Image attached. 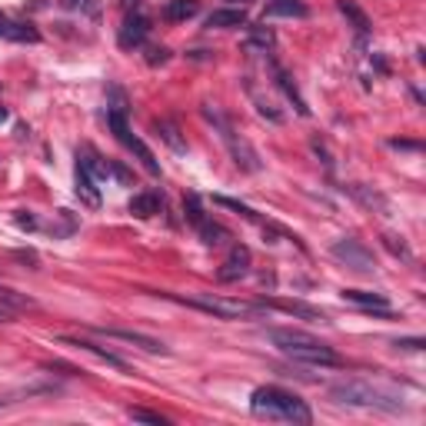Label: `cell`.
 <instances>
[{"mask_svg":"<svg viewBox=\"0 0 426 426\" xmlns=\"http://www.w3.org/2000/svg\"><path fill=\"white\" fill-rule=\"evenodd\" d=\"M306 3L300 0H270L267 3V17H306Z\"/></svg>","mask_w":426,"mask_h":426,"instance_id":"d4e9b609","label":"cell"},{"mask_svg":"<svg viewBox=\"0 0 426 426\" xmlns=\"http://www.w3.org/2000/svg\"><path fill=\"white\" fill-rule=\"evenodd\" d=\"M147 34H150V17H147V14H140V10L133 7V10H127L124 24H120L117 44H120L124 51H133V47H140V44L147 40Z\"/></svg>","mask_w":426,"mask_h":426,"instance_id":"ba28073f","label":"cell"},{"mask_svg":"<svg viewBox=\"0 0 426 426\" xmlns=\"http://www.w3.org/2000/svg\"><path fill=\"white\" fill-rule=\"evenodd\" d=\"M107 127L114 130V137L124 144L127 150H133L137 153V160L144 163V170L150 176H160V163H157V157H153V150L140 140V137H133L130 133V127H127V114H114V110H107Z\"/></svg>","mask_w":426,"mask_h":426,"instance_id":"8992f818","label":"cell"},{"mask_svg":"<svg viewBox=\"0 0 426 426\" xmlns=\"http://www.w3.org/2000/svg\"><path fill=\"white\" fill-rule=\"evenodd\" d=\"M14 256H17V260H27V263H37V253H30V250H17Z\"/></svg>","mask_w":426,"mask_h":426,"instance_id":"f35d334b","label":"cell"},{"mask_svg":"<svg viewBox=\"0 0 426 426\" xmlns=\"http://www.w3.org/2000/svg\"><path fill=\"white\" fill-rule=\"evenodd\" d=\"M197 14H200V0H167V7H163V21H170V24H183Z\"/></svg>","mask_w":426,"mask_h":426,"instance_id":"d6986e66","label":"cell"},{"mask_svg":"<svg viewBox=\"0 0 426 426\" xmlns=\"http://www.w3.org/2000/svg\"><path fill=\"white\" fill-rule=\"evenodd\" d=\"M107 94H110V101H114L110 110H114V114H127V94L124 90H120V87H110Z\"/></svg>","mask_w":426,"mask_h":426,"instance_id":"836d02e7","label":"cell"},{"mask_svg":"<svg viewBox=\"0 0 426 426\" xmlns=\"http://www.w3.org/2000/svg\"><path fill=\"white\" fill-rule=\"evenodd\" d=\"M153 130H157V137L174 153H187V140L180 137V127H176L174 120H153Z\"/></svg>","mask_w":426,"mask_h":426,"instance_id":"44dd1931","label":"cell"},{"mask_svg":"<svg viewBox=\"0 0 426 426\" xmlns=\"http://www.w3.org/2000/svg\"><path fill=\"white\" fill-rule=\"evenodd\" d=\"M160 207H163V197L157 194V190H144V194H133L130 197V213L133 217H140V220H150L160 213Z\"/></svg>","mask_w":426,"mask_h":426,"instance_id":"5bb4252c","label":"cell"},{"mask_svg":"<svg viewBox=\"0 0 426 426\" xmlns=\"http://www.w3.org/2000/svg\"><path fill=\"white\" fill-rule=\"evenodd\" d=\"M17 226H21V230H37V217H34V213H27V210H21V213H17Z\"/></svg>","mask_w":426,"mask_h":426,"instance_id":"d590c367","label":"cell"},{"mask_svg":"<svg viewBox=\"0 0 426 426\" xmlns=\"http://www.w3.org/2000/svg\"><path fill=\"white\" fill-rule=\"evenodd\" d=\"M383 247H386V250L393 253V256H400V260H406V263L413 260V250L406 247V240H403V237H397V233H383Z\"/></svg>","mask_w":426,"mask_h":426,"instance_id":"83f0119b","label":"cell"},{"mask_svg":"<svg viewBox=\"0 0 426 426\" xmlns=\"http://www.w3.org/2000/svg\"><path fill=\"white\" fill-rule=\"evenodd\" d=\"M183 217L190 220L194 226H200L203 220H207V213H203V203H200V197L197 194H187L183 197Z\"/></svg>","mask_w":426,"mask_h":426,"instance_id":"4316f807","label":"cell"},{"mask_svg":"<svg viewBox=\"0 0 426 426\" xmlns=\"http://www.w3.org/2000/svg\"><path fill=\"white\" fill-rule=\"evenodd\" d=\"M167 300L183 303L190 310H203L217 320H240V317H260L267 306L263 303H243V300H230V297H213V293H200V297H176V293H160Z\"/></svg>","mask_w":426,"mask_h":426,"instance_id":"5b68a950","label":"cell"},{"mask_svg":"<svg viewBox=\"0 0 426 426\" xmlns=\"http://www.w3.org/2000/svg\"><path fill=\"white\" fill-rule=\"evenodd\" d=\"M390 147H397V150H420L416 140H390Z\"/></svg>","mask_w":426,"mask_h":426,"instance_id":"74e56055","label":"cell"},{"mask_svg":"<svg viewBox=\"0 0 426 426\" xmlns=\"http://www.w3.org/2000/svg\"><path fill=\"white\" fill-rule=\"evenodd\" d=\"M200 114L207 117V124H213L220 130V140L226 144V150H230V160L240 167V170H247V174H256V170H263V163H260V153L253 150V144L247 137H240L230 120H226L224 114H220V107H213V103H203Z\"/></svg>","mask_w":426,"mask_h":426,"instance_id":"3957f363","label":"cell"},{"mask_svg":"<svg viewBox=\"0 0 426 426\" xmlns=\"http://www.w3.org/2000/svg\"><path fill=\"white\" fill-rule=\"evenodd\" d=\"M393 347H397V350H423L426 347V340L423 336H403V340H393Z\"/></svg>","mask_w":426,"mask_h":426,"instance_id":"1f68e13d","label":"cell"},{"mask_svg":"<svg viewBox=\"0 0 426 426\" xmlns=\"http://www.w3.org/2000/svg\"><path fill=\"white\" fill-rule=\"evenodd\" d=\"M253 101H256V114H260V117H267L270 124H283V114H280L270 101H263V97H256V94H253Z\"/></svg>","mask_w":426,"mask_h":426,"instance_id":"4dcf8cb0","label":"cell"},{"mask_svg":"<svg viewBox=\"0 0 426 426\" xmlns=\"http://www.w3.org/2000/svg\"><path fill=\"white\" fill-rule=\"evenodd\" d=\"M77 163H80V167H83V170H87L90 176H94L97 183L110 176V160H103V157L94 150V147H80V150H77Z\"/></svg>","mask_w":426,"mask_h":426,"instance_id":"9a60e30c","label":"cell"},{"mask_svg":"<svg viewBox=\"0 0 426 426\" xmlns=\"http://www.w3.org/2000/svg\"><path fill=\"white\" fill-rule=\"evenodd\" d=\"M60 7H64V10H80V7H87V10L97 17V0H60Z\"/></svg>","mask_w":426,"mask_h":426,"instance_id":"e575fe53","label":"cell"},{"mask_svg":"<svg viewBox=\"0 0 426 426\" xmlns=\"http://www.w3.org/2000/svg\"><path fill=\"white\" fill-rule=\"evenodd\" d=\"M250 263H253L250 247H243V243H233V247H230V253H226L224 267L217 270V280H220V283H237V280H243V276L250 274Z\"/></svg>","mask_w":426,"mask_h":426,"instance_id":"9c48e42d","label":"cell"},{"mask_svg":"<svg viewBox=\"0 0 426 426\" xmlns=\"http://www.w3.org/2000/svg\"><path fill=\"white\" fill-rule=\"evenodd\" d=\"M330 253H333V260H340V263H343L347 270H353V274H373L376 270L373 253L367 250L360 240H353V237L336 240V243L330 247Z\"/></svg>","mask_w":426,"mask_h":426,"instance_id":"52a82bcc","label":"cell"},{"mask_svg":"<svg viewBox=\"0 0 426 426\" xmlns=\"http://www.w3.org/2000/svg\"><path fill=\"white\" fill-rule=\"evenodd\" d=\"M330 393H333L336 403H347V406H373V410H386V413H400L403 410V403L393 393L373 386L370 380H340V383H333Z\"/></svg>","mask_w":426,"mask_h":426,"instance_id":"277c9868","label":"cell"},{"mask_svg":"<svg viewBox=\"0 0 426 426\" xmlns=\"http://www.w3.org/2000/svg\"><path fill=\"white\" fill-rule=\"evenodd\" d=\"M0 37H3V40H17V44H37V40H40L37 27L10 21V17H3V14H0Z\"/></svg>","mask_w":426,"mask_h":426,"instance_id":"8fae6325","label":"cell"},{"mask_svg":"<svg viewBox=\"0 0 426 426\" xmlns=\"http://www.w3.org/2000/svg\"><path fill=\"white\" fill-rule=\"evenodd\" d=\"M120 3H124L127 10H133V7H137V0H120Z\"/></svg>","mask_w":426,"mask_h":426,"instance_id":"60d3db41","label":"cell"},{"mask_svg":"<svg viewBox=\"0 0 426 426\" xmlns=\"http://www.w3.org/2000/svg\"><path fill=\"white\" fill-rule=\"evenodd\" d=\"M213 203H217V207H226V210H233V213H240V217H247V220H256V213H253L250 207L240 203V200H233V197H220V194H217Z\"/></svg>","mask_w":426,"mask_h":426,"instance_id":"f546056e","label":"cell"},{"mask_svg":"<svg viewBox=\"0 0 426 426\" xmlns=\"http://www.w3.org/2000/svg\"><path fill=\"white\" fill-rule=\"evenodd\" d=\"M64 343H67V347H80V350L94 353V356H101L103 363H110V367H117V370H127V360H120L117 353L103 350V347H97V343H90V340H64Z\"/></svg>","mask_w":426,"mask_h":426,"instance_id":"484cf974","label":"cell"},{"mask_svg":"<svg viewBox=\"0 0 426 426\" xmlns=\"http://www.w3.org/2000/svg\"><path fill=\"white\" fill-rule=\"evenodd\" d=\"M94 333H101V336H110V340H124V343H133V347H140V350L147 353H160V356H167V347L160 343V340H153L147 333H137V330H117V326H97Z\"/></svg>","mask_w":426,"mask_h":426,"instance_id":"30bf717a","label":"cell"},{"mask_svg":"<svg viewBox=\"0 0 426 426\" xmlns=\"http://www.w3.org/2000/svg\"><path fill=\"white\" fill-rule=\"evenodd\" d=\"M267 336L283 356H290L297 363H310V367H340L343 363L333 347H326L323 340L300 333V330H267Z\"/></svg>","mask_w":426,"mask_h":426,"instance_id":"7a4b0ae2","label":"cell"},{"mask_svg":"<svg viewBox=\"0 0 426 426\" xmlns=\"http://www.w3.org/2000/svg\"><path fill=\"white\" fill-rule=\"evenodd\" d=\"M263 306H276L283 313H293V317H303V320H313V323H326V313L310 306V303H300V300H267Z\"/></svg>","mask_w":426,"mask_h":426,"instance_id":"2e32d148","label":"cell"},{"mask_svg":"<svg viewBox=\"0 0 426 426\" xmlns=\"http://www.w3.org/2000/svg\"><path fill=\"white\" fill-rule=\"evenodd\" d=\"M343 300L356 303V306H363V310H376V313H383V317L393 313V310H390V300H386L383 293H370V290H343Z\"/></svg>","mask_w":426,"mask_h":426,"instance_id":"7c38bea8","label":"cell"},{"mask_svg":"<svg viewBox=\"0 0 426 426\" xmlns=\"http://www.w3.org/2000/svg\"><path fill=\"white\" fill-rule=\"evenodd\" d=\"M110 174L117 176V180H120V183H130V170H127V167H120V163H117V160H110Z\"/></svg>","mask_w":426,"mask_h":426,"instance_id":"8d00e7d4","label":"cell"},{"mask_svg":"<svg viewBox=\"0 0 426 426\" xmlns=\"http://www.w3.org/2000/svg\"><path fill=\"white\" fill-rule=\"evenodd\" d=\"M247 24V10L243 7H224V10H213L207 14V27L210 30H233V27Z\"/></svg>","mask_w":426,"mask_h":426,"instance_id":"4fadbf2b","label":"cell"},{"mask_svg":"<svg viewBox=\"0 0 426 426\" xmlns=\"http://www.w3.org/2000/svg\"><path fill=\"white\" fill-rule=\"evenodd\" d=\"M10 317H14V313H10L7 306H0V320H10Z\"/></svg>","mask_w":426,"mask_h":426,"instance_id":"ab89813d","label":"cell"},{"mask_svg":"<svg viewBox=\"0 0 426 426\" xmlns=\"http://www.w3.org/2000/svg\"><path fill=\"white\" fill-rule=\"evenodd\" d=\"M127 416H130L133 423H153V426H167V420H163L160 413H150V410H140V406H130V410H127Z\"/></svg>","mask_w":426,"mask_h":426,"instance_id":"f1b7e54d","label":"cell"},{"mask_svg":"<svg viewBox=\"0 0 426 426\" xmlns=\"http://www.w3.org/2000/svg\"><path fill=\"white\" fill-rule=\"evenodd\" d=\"M274 77H276V87L287 94V101H293V107H297V114L300 117H310V107H306V101L300 97V90H297V83H293V77L287 74L280 64H274Z\"/></svg>","mask_w":426,"mask_h":426,"instance_id":"ac0fdd59","label":"cell"},{"mask_svg":"<svg viewBox=\"0 0 426 426\" xmlns=\"http://www.w3.org/2000/svg\"><path fill=\"white\" fill-rule=\"evenodd\" d=\"M3 120H7V110H3V107H0V124H3Z\"/></svg>","mask_w":426,"mask_h":426,"instance_id":"b9f144b4","label":"cell"},{"mask_svg":"<svg viewBox=\"0 0 426 426\" xmlns=\"http://www.w3.org/2000/svg\"><path fill=\"white\" fill-rule=\"evenodd\" d=\"M74 190H77V197L87 203V207H101V187H97V180L87 174L80 163H77V170H74Z\"/></svg>","mask_w":426,"mask_h":426,"instance_id":"e0dca14e","label":"cell"},{"mask_svg":"<svg viewBox=\"0 0 426 426\" xmlns=\"http://www.w3.org/2000/svg\"><path fill=\"white\" fill-rule=\"evenodd\" d=\"M250 413L260 416V420H276V423H300V426L313 423L310 406L297 393L283 390V386H260V390H253Z\"/></svg>","mask_w":426,"mask_h":426,"instance_id":"6da1fadb","label":"cell"},{"mask_svg":"<svg viewBox=\"0 0 426 426\" xmlns=\"http://www.w3.org/2000/svg\"><path fill=\"white\" fill-rule=\"evenodd\" d=\"M170 60V51L167 47H147V64L150 67H160V64H167Z\"/></svg>","mask_w":426,"mask_h":426,"instance_id":"d6a6232c","label":"cell"},{"mask_svg":"<svg viewBox=\"0 0 426 426\" xmlns=\"http://www.w3.org/2000/svg\"><path fill=\"white\" fill-rule=\"evenodd\" d=\"M276 47V34L270 27H250V37L243 40V51H256V53H270Z\"/></svg>","mask_w":426,"mask_h":426,"instance_id":"7402d4cb","label":"cell"},{"mask_svg":"<svg viewBox=\"0 0 426 426\" xmlns=\"http://www.w3.org/2000/svg\"><path fill=\"white\" fill-rule=\"evenodd\" d=\"M347 194H350L356 203H363L367 210H376V213H383V210H386V197H383V194H376V190H370V187H363V183H350V187H347Z\"/></svg>","mask_w":426,"mask_h":426,"instance_id":"ffe728a7","label":"cell"},{"mask_svg":"<svg viewBox=\"0 0 426 426\" xmlns=\"http://www.w3.org/2000/svg\"><path fill=\"white\" fill-rule=\"evenodd\" d=\"M197 233H200V240L207 247H224L226 240H230V230L224 224H217V220H210V217L197 226Z\"/></svg>","mask_w":426,"mask_h":426,"instance_id":"cb8c5ba5","label":"cell"},{"mask_svg":"<svg viewBox=\"0 0 426 426\" xmlns=\"http://www.w3.org/2000/svg\"><path fill=\"white\" fill-rule=\"evenodd\" d=\"M336 7H340V14H343V17L350 21L353 30H356L360 37H367V34L373 30V27H370V17H367V14H363V10H360V7H356L353 0H336Z\"/></svg>","mask_w":426,"mask_h":426,"instance_id":"603a6c76","label":"cell"}]
</instances>
